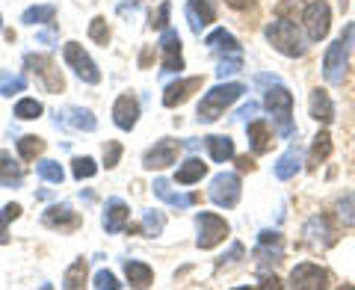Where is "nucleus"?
Masks as SVG:
<instances>
[{
	"instance_id": "1",
	"label": "nucleus",
	"mask_w": 355,
	"mask_h": 290,
	"mask_svg": "<svg viewBox=\"0 0 355 290\" xmlns=\"http://www.w3.org/2000/svg\"><path fill=\"white\" fill-rule=\"evenodd\" d=\"M243 92H246V86L243 83H219V86H214L202 98V104H198V121H202V125L216 121L222 113H225V107L234 104Z\"/></svg>"
},
{
	"instance_id": "2",
	"label": "nucleus",
	"mask_w": 355,
	"mask_h": 290,
	"mask_svg": "<svg viewBox=\"0 0 355 290\" xmlns=\"http://www.w3.org/2000/svg\"><path fill=\"white\" fill-rule=\"evenodd\" d=\"M352 42H355V24H349L335 42L329 44V51H326V57H323V77H326L331 86L343 83V69H347Z\"/></svg>"
},
{
	"instance_id": "3",
	"label": "nucleus",
	"mask_w": 355,
	"mask_h": 290,
	"mask_svg": "<svg viewBox=\"0 0 355 290\" xmlns=\"http://www.w3.org/2000/svg\"><path fill=\"white\" fill-rule=\"evenodd\" d=\"M266 110L272 116V125L282 137H293V95L287 92L282 83H275L270 92H266Z\"/></svg>"
},
{
	"instance_id": "4",
	"label": "nucleus",
	"mask_w": 355,
	"mask_h": 290,
	"mask_svg": "<svg viewBox=\"0 0 355 290\" xmlns=\"http://www.w3.org/2000/svg\"><path fill=\"white\" fill-rule=\"evenodd\" d=\"M266 39L279 53L284 57H302L305 53V42H302V33L296 30V24H291L287 18H279L266 27Z\"/></svg>"
},
{
	"instance_id": "5",
	"label": "nucleus",
	"mask_w": 355,
	"mask_h": 290,
	"mask_svg": "<svg viewBox=\"0 0 355 290\" xmlns=\"http://www.w3.org/2000/svg\"><path fill=\"white\" fill-rule=\"evenodd\" d=\"M24 62H27V69L33 74L42 77V83H44L48 92H62L65 89V77H62V71L57 69V62H53L48 53H27Z\"/></svg>"
},
{
	"instance_id": "6",
	"label": "nucleus",
	"mask_w": 355,
	"mask_h": 290,
	"mask_svg": "<svg viewBox=\"0 0 355 290\" xmlns=\"http://www.w3.org/2000/svg\"><path fill=\"white\" fill-rule=\"evenodd\" d=\"M302 24L311 42H323L329 36V27H331V9L326 0H314V3L305 6L302 12Z\"/></svg>"
},
{
	"instance_id": "7",
	"label": "nucleus",
	"mask_w": 355,
	"mask_h": 290,
	"mask_svg": "<svg viewBox=\"0 0 355 290\" xmlns=\"http://www.w3.org/2000/svg\"><path fill=\"white\" fill-rule=\"evenodd\" d=\"M196 228H198V237H196L198 249H214L228 237V222L216 214H198Z\"/></svg>"
},
{
	"instance_id": "8",
	"label": "nucleus",
	"mask_w": 355,
	"mask_h": 290,
	"mask_svg": "<svg viewBox=\"0 0 355 290\" xmlns=\"http://www.w3.org/2000/svg\"><path fill=\"white\" fill-rule=\"evenodd\" d=\"M240 193H243L240 175H234V172H219L214 181H210V202L219 207H237Z\"/></svg>"
},
{
	"instance_id": "9",
	"label": "nucleus",
	"mask_w": 355,
	"mask_h": 290,
	"mask_svg": "<svg viewBox=\"0 0 355 290\" xmlns=\"http://www.w3.org/2000/svg\"><path fill=\"white\" fill-rule=\"evenodd\" d=\"M65 62H69V69H74V74L80 77L83 83H101V71H98V65L92 62V57L83 51V44L77 42H69L62 51Z\"/></svg>"
},
{
	"instance_id": "10",
	"label": "nucleus",
	"mask_w": 355,
	"mask_h": 290,
	"mask_svg": "<svg viewBox=\"0 0 355 290\" xmlns=\"http://www.w3.org/2000/svg\"><path fill=\"white\" fill-rule=\"evenodd\" d=\"M160 51H163V74H175L184 69V57H181V36L178 30L166 27L160 33Z\"/></svg>"
},
{
	"instance_id": "11",
	"label": "nucleus",
	"mask_w": 355,
	"mask_h": 290,
	"mask_svg": "<svg viewBox=\"0 0 355 290\" xmlns=\"http://www.w3.org/2000/svg\"><path fill=\"white\" fill-rule=\"evenodd\" d=\"M326 284H329V275L317 264H299L291 273V287L296 290H323Z\"/></svg>"
},
{
	"instance_id": "12",
	"label": "nucleus",
	"mask_w": 355,
	"mask_h": 290,
	"mask_svg": "<svg viewBox=\"0 0 355 290\" xmlns=\"http://www.w3.org/2000/svg\"><path fill=\"white\" fill-rule=\"evenodd\" d=\"M175 160H178V142L160 139V142H154V148L146 151L142 166H146V169H166V166H172Z\"/></svg>"
},
{
	"instance_id": "13",
	"label": "nucleus",
	"mask_w": 355,
	"mask_h": 290,
	"mask_svg": "<svg viewBox=\"0 0 355 290\" xmlns=\"http://www.w3.org/2000/svg\"><path fill=\"white\" fill-rule=\"evenodd\" d=\"M113 121L121 130H133L139 121V101L133 95H121L113 104Z\"/></svg>"
},
{
	"instance_id": "14",
	"label": "nucleus",
	"mask_w": 355,
	"mask_h": 290,
	"mask_svg": "<svg viewBox=\"0 0 355 290\" xmlns=\"http://www.w3.org/2000/svg\"><path fill=\"white\" fill-rule=\"evenodd\" d=\"M187 21H190L193 33H202L216 21V9L210 6V0H187Z\"/></svg>"
},
{
	"instance_id": "15",
	"label": "nucleus",
	"mask_w": 355,
	"mask_h": 290,
	"mask_svg": "<svg viewBox=\"0 0 355 290\" xmlns=\"http://www.w3.org/2000/svg\"><path fill=\"white\" fill-rule=\"evenodd\" d=\"M196 89H202V77H187V80L169 83L163 92V107H181Z\"/></svg>"
},
{
	"instance_id": "16",
	"label": "nucleus",
	"mask_w": 355,
	"mask_h": 290,
	"mask_svg": "<svg viewBox=\"0 0 355 290\" xmlns=\"http://www.w3.org/2000/svg\"><path fill=\"white\" fill-rule=\"evenodd\" d=\"M128 219H130V207L121 202V198H110L107 202V210H104V231L107 234H119V231H125L128 225Z\"/></svg>"
},
{
	"instance_id": "17",
	"label": "nucleus",
	"mask_w": 355,
	"mask_h": 290,
	"mask_svg": "<svg viewBox=\"0 0 355 290\" xmlns=\"http://www.w3.org/2000/svg\"><path fill=\"white\" fill-rule=\"evenodd\" d=\"M44 225H51V228H65V231H71L80 225V216L74 214V210L69 205H53L44 210Z\"/></svg>"
},
{
	"instance_id": "18",
	"label": "nucleus",
	"mask_w": 355,
	"mask_h": 290,
	"mask_svg": "<svg viewBox=\"0 0 355 290\" xmlns=\"http://www.w3.org/2000/svg\"><path fill=\"white\" fill-rule=\"evenodd\" d=\"M246 133H249V145L254 154H266L272 148V128L266 125V121H252Z\"/></svg>"
},
{
	"instance_id": "19",
	"label": "nucleus",
	"mask_w": 355,
	"mask_h": 290,
	"mask_svg": "<svg viewBox=\"0 0 355 290\" xmlns=\"http://www.w3.org/2000/svg\"><path fill=\"white\" fill-rule=\"evenodd\" d=\"M299 169H302V151H299V145H291L279 157V163H275V178L287 181V178H293Z\"/></svg>"
},
{
	"instance_id": "20",
	"label": "nucleus",
	"mask_w": 355,
	"mask_h": 290,
	"mask_svg": "<svg viewBox=\"0 0 355 290\" xmlns=\"http://www.w3.org/2000/svg\"><path fill=\"white\" fill-rule=\"evenodd\" d=\"M311 116L317 121H323V125L335 121V104H331L326 89H314V92H311Z\"/></svg>"
},
{
	"instance_id": "21",
	"label": "nucleus",
	"mask_w": 355,
	"mask_h": 290,
	"mask_svg": "<svg viewBox=\"0 0 355 290\" xmlns=\"http://www.w3.org/2000/svg\"><path fill=\"white\" fill-rule=\"evenodd\" d=\"M21 181H24V169L9 151H0V187H21Z\"/></svg>"
},
{
	"instance_id": "22",
	"label": "nucleus",
	"mask_w": 355,
	"mask_h": 290,
	"mask_svg": "<svg viewBox=\"0 0 355 290\" xmlns=\"http://www.w3.org/2000/svg\"><path fill=\"white\" fill-rule=\"evenodd\" d=\"M154 196H157L160 202L172 205V207H190V205L196 202V196H181V193H175L166 178H157V181H154Z\"/></svg>"
},
{
	"instance_id": "23",
	"label": "nucleus",
	"mask_w": 355,
	"mask_h": 290,
	"mask_svg": "<svg viewBox=\"0 0 355 290\" xmlns=\"http://www.w3.org/2000/svg\"><path fill=\"white\" fill-rule=\"evenodd\" d=\"M205 44L214 53H228V57H234V53H240V44H237V39L231 36L228 30H214L210 36L205 39Z\"/></svg>"
},
{
	"instance_id": "24",
	"label": "nucleus",
	"mask_w": 355,
	"mask_h": 290,
	"mask_svg": "<svg viewBox=\"0 0 355 290\" xmlns=\"http://www.w3.org/2000/svg\"><path fill=\"white\" fill-rule=\"evenodd\" d=\"M205 175H207V163H202L198 157H190V160H184L181 169L175 172V181L178 184H196V181H202Z\"/></svg>"
},
{
	"instance_id": "25",
	"label": "nucleus",
	"mask_w": 355,
	"mask_h": 290,
	"mask_svg": "<svg viewBox=\"0 0 355 290\" xmlns=\"http://www.w3.org/2000/svg\"><path fill=\"white\" fill-rule=\"evenodd\" d=\"M329 154H331V133H329V130H320L317 137H314V145H311L308 166H314V169H317L320 163L329 160Z\"/></svg>"
},
{
	"instance_id": "26",
	"label": "nucleus",
	"mask_w": 355,
	"mask_h": 290,
	"mask_svg": "<svg viewBox=\"0 0 355 290\" xmlns=\"http://www.w3.org/2000/svg\"><path fill=\"white\" fill-rule=\"evenodd\" d=\"M207 151H210V157H214L216 163H225L234 157V139L231 137H207Z\"/></svg>"
},
{
	"instance_id": "27",
	"label": "nucleus",
	"mask_w": 355,
	"mask_h": 290,
	"mask_svg": "<svg viewBox=\"0 0 355 290\" xmlns=\"http://www.w3.org/2000/svg\"><path fill=\"white\" fill-rule=\"evenodd\" d=\"M125 275H128L130 287H148V284L154 282L151 266H148V264H139V261H128V264H125Z\"/></svg>"
},
{
	"instance_id": "28",
	"label": "nucleus",
	"mask_w": 355,
	"mask_h": 290,
	"mask_svg": "<svg viewBox=\"0 0 355 290\" xmlns=\"http://www.w3.org/2000/svg\"><path fill=\"white\" fill-rule=\"evenodd\" d=\"M305 234H308L311 240H317V243L323 240L326 246H329V243H335V231H331V225H329L326 216H314V219H311L308 225H305Z\"/></svg>"
},
{
	"instance_id": "29",
	"label": "nucleus",
	"mask_w": 355,
	"mask_h": 290,
	"mask_svg": "<svg viewBox=\"0 0 355 290\" xmlns=\"http://www.w3.org/2000/svg\"><path fill=\"white\" fill-rule=\"evenodd\" d=\"M86 282V261L83 258H77L69 270H65L62 275V287H69V290H77V287H83Z\"/></svg>"
},
{
	"instance_id": "30",
	"label": "nucleus",
	"mask_w": 355,
	"mask_h": 290,
	"mask_svg": "<svg viewBox=\"0 0 355 290\" xmlns=\"http://www.w3.org/2000/svg\"><path fill=\"white\" fill-rule=\"evenodd\" d=\"M42 151H44V139L42 137H33V133H30V137H21L18 139V154L24 160H36Z\"/></svg>"
},
{
	"instance_id": "31",
	"label": "nucleus",
	"mask_w": 355,
	"mask_h": 290,
	"mask_svg": "<svg viewBox=\"0 0 355 290\" xmlns=\"http://www.w3.org/2000/svg\"><path fill=\"white\" fill-rule=\"evenodd\" d=\"M27 89V77H21V74H6V71H0V95H18V92H24Z\"/></svg>"
},
{
	"instance_id": "32",
	"label": "nucleus",
	"mask_w": 355,
	"mask_h": 290,
	"mask_svg": "<svg viewBox=\"0 0 355 290\" xmlns=\"http://www.w3.org/2000/svg\"><path fill=\"white\" fill-rule=\"evenodd\" d=\"M53 15H57L53 6H30L27 12L21 15V21H24L27 27H33V24H48V21H53Z\"/></svg>"
},
{
	"instance_id": "33",
	"label": "nucleus",
	"mask_w": 355,
	"mask_h": 290,
	"mask_svg": "<svg viewBox=\"0 0 355 290\" xmlns=\"http://www.w3.org/2000/svg\"><path fill=\"white\" fill-rule=\"evenodd\" d=\"M69 125L71 128H77V130H95V116L89 113V110H83V107H71L69 110Z\"/></svg>"
},
{
	"instance_id": "34",
	"label": "nucleus",
	"mask_w": 355,
	"mask_h": 290,
	"mask_svg": "<svg viewBox=\"0 0 355 290\" xmlns=\"http://www.w3.org/2000/svg\"><path fill=\"white\" fill-rule=\"evenodd\" d=\"M18 216H21V205H15V202L0 210V246L9 243V222L18 219Z\"/></svg>"
},
{
	"instance_id": "35",
	"label": "nucleus",
	"mask_w": 355,
	"mask_h": 290,
	"mask_svg": "<svg viewBox=\"0 0 355 290\" xmlns=\"http://www.w3.org/2000/svg\"><path fill=\"white\" fill-rule=\"evenodd\" d=\"M36 172H39V178H44V181H51V184H62V178H65L62 166L53 163V160H39Z\"/></svg>"
},
{
	"instance_id": "36",
	"label": "nucleus",
	"mask_w": 355,
	"mask_h": 290,
	"mask_svg": "<svg viewBox=\"0 0 355 290\" xmlns=\"http://www.w3.org/2000/svg\"><path fill=\"white\" fill-rule=\"evenodd\" d=\"M15 116L24 119V121L39 119V116H42V104L36 101V98H21V101L15 104Z\"/></svg>"
},
{
	"instance_id": "37",
	"label": "nucleus",
	"mask_w": 355,
	"mask_h": 290,
	"mask_svg": "<svg viewBox=\"0 0 355 290\" xmlns=\"http://www.w3.org/2000/svg\"><path fill=\"white\" fill-rule=\"evenodd\" d=\"M71 172H74L77 181H83V178H92V175L98 172V163H95L92 157H74Z\"/></svg>"
},
{
	"instance_id": "38",
	"label": "nucleus",
	"mask_w": 355,
	"mask_h": 290,
	"mask_svg": "<svg viewBox=\"0 0 355 290\" xmlns=\"http://www.w3.org/2000/svg\"><path fill=\"white\" fill-rule=\"evenodd\" d=\"M89 36H92V42L104 44L110 42V27H107V18H92V24H89Z\"/></svg>"
},
{
	"instance_id": "39",
	"label": "nucleus",
	"mask_w": 355,
	"mask_h": 290,
	"mask_svg": "<svg viewBox=\"0 0 355 290\" xmlns=\"http://www.w3.org/2000/svg\"><path fill=\"white\" fill-rule=\"evenodd\" d=\"M338 216L343 219V225H349V222H355V193L343 196L338 202Z\"/></svg>"
},
{
	"instance_id": "40",
	"label": "nucleus",
	"mask_w": 355,
	"mask_h": 290,
	"mask_svg": "<svg viewBox=\"0 0 355 290\" xmlns=\"http://www.w3.org/2000/svg\"><path fill=\"white\" fill-rule=\"evenodd\" d=\"M240 69H243V60H240V53H234V57H222V60H219L216 74L222 77V80H225L228 74H237Z\"/></svg>"
},
{
	"instance_id": "41",
	"label": "nucleus",
	"mask_w": 355,
	"mask_h": 290,
	"mask_svg": "<svg viewBox=\"0 0 355 290\" xmlns=\"http://www.w3.org/2000/svg\"><path fill=\"white\" fill-rule=\"evenodd\" d=\"M139 234H146V237H160L163 231V216L160 214H148L146 222H142V228H137Z\"/></svg>"
},
{
	"instance_id": "42",
	"label": "nucleus",
	"mask_w": 355,
	"mask_h": 290,
	"mask_svg": "<svg viewBox=\"0 0 355 290\" xmlns=\"http://www.w3.org/2000/svg\"><path fill=\"white\" fill-rule=\"evenodd\" d=\"M98 290H119L121 282H116V275L110 273V270H101V273H95V282H92Z\"/></svg>"
},
{
	"instance_id": "43",
	"label": "nucleus",
	"mask_w": 355,
	"mask_h": 290,
	"mask_svg": "<svg viewBox=\"0 0 355 290\" xmlns=\"http://www.w3.org/2000/svg\"><path fill=\"white\" fill-rule=\"evenodd\" d=\"M169 15H172V6H169V3H160L157 15H151V27L163 33L166 27H169Z\"/></svg>"
},
{
	"instance_id": "44",
	"label": "nucleus",
	"mask_w": 355,
	"mask_h": 290,
	"mask_svg": "<svg viewBox=\"0 0 355 290\" xmlns=\"http://www.w3.org/2000/svg\"><path fill=\"white\" fill-rule=\"evenodd\" d=\"M121 157V145L119 142H107V148H104V166L107 169H113V166L119 163Z\"/></svg>"
},
{
	"instance_id": "45",
	"label": "nucleus",
	"mask_w": 355,
	"mask_h": 290,
	"mask_svg": "<svg viewBox=\"0 0 355 290\" xmlns=\"http://www.w3.org/2000/svg\"><path fill=\"white\" fill-rule=\"evenodd\" d=\"M261 243H272V246H279V243H282V234H279V231H261Z\"/></svg>"
},
{
	"instance_id": "46",
	"label": "nucleus",
	"mask_w": 355,
	"mask_h": 290,
	"mask_svg": "<svg viewBox=\"0 0 355 290\" xmlns=\"http://www.w3.org/2000/svg\"><path fill=\"white\" fill-rule=\"evenodd\" d=\"M237 169L240 172H252L254 169V160L249 157V154H246V157H237Z\"/></svg>"
},
{
	"instance_id": "47",
	"label": "nucleus",
	"mask_w": 355,
	"mask_h": 290,
	"mask_svg": "<svg viewBox=\"0 0 355 290\" xmlns=\"http://www.w3.org/2000/svg\"><path fill=\"white\" fill-rule=\"evenodd\" d=\"M225 3H228L231 9H249V6L254 3V0H225Z\"/></svg>"
},
{
	"instance_id": "48",
	"label": "nucleus",
	"mask_w": 355,
	"mask_h": 290,
	"mask_svg": "<svg viewBox=\"0 0 355 290\" xmlns=\"http://www.w3.org/2000/svg\"><path fill=\"white\" fill-rule=\"evenodd\" d=\"M254 110H258V104H249V107H243V110H240V119H246V116H252V113H254Z\"/></svg>"
},
{
	"instance_id": "49",
	"label": "nucleus",
	"mask_w": 355,
	"mask_h": 290,
	"mask_svg": "<svg viewBox=\"0 0 355 290\" xmlns=\"http://www.w3.org/2000/svg\"><path fill=\"white\" fill-rule=\"evenodd\" d=\"M148 62H151V51H142V57H139V65H142V69H146Z\"/></svg>"
},
{
	"instance_id": "50",
	"label": "nucleus",
	"mask_w": 355,
	"mask_h": 290,
	"mask_svg": "<svg viewBox=\"0 0 355 290\" xmlns=\"http://www.w3.org/2000/svg\"><path fill=\"white\" fill-rule=\"evenodd\" d=\"M0 30H3V18H0Z\"/></svg>"
}]
</instances>
